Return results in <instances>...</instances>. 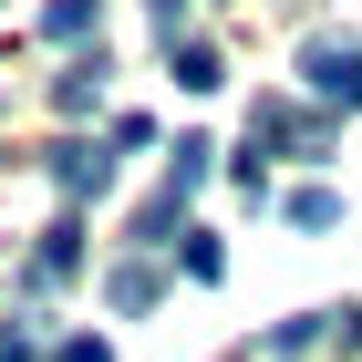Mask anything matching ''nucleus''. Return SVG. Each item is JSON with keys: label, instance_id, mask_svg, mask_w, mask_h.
<instances>
[{"label": "nucleus", "instance_id": "nucleus-4", "mask_svg": "<svg viewBox=\"0 0 362 362\" xmlns=\"http://www.w3.org/2000/svg\"><path fill=\"white\" fill-rule=\"evenodd\" d=\"M52 104H62V114H93V104H104V42H93L73 73H52Z\"/></svg>", "mask_w": 362, "mask_h": 362}, {"label": "nucleus", "instance_id": "nucleus-2", "mask_svg": "<svg viewBox=\"0 0 362 362\" xmlns=\"http://www.w3.org/2000/svg\"><path fill=\"white\" fill-rule=\"evenodd\" d=\"M73 269H83V228L52 218V228H42V249H31V290H62Z\"/></svg>", "mask_w": 362, "mask_h": 362}, {"label": "nucleus", "instance_id": "nucleus-7", "mask_svg": "<svg viewBox=\"0 0 362 362\" xmlns=\"http://www.w3.org/2000/svg\"><path fill=\"white\" fill-rule=\"evenodd\" d=\"M42 31H52V42H83V31H104V0H52Z\"/></svg>", "mask_w": 362, "mask_h": 362}, {"label": "nucleus", "instance_id": "nucleus-8", "mask_svg": "<svg viewBox=\"0 0 362 362\" xmlns=\"http://www.w3.org/2000/svg\"><path fill=\"white\" fill-rule=\"evenodd\" d=\"M104 300H114V310H156V269H145V259H124V269L104 279Z\"/></svg>", "mask_w": 362, "mask_h": 362}, {"label": "nucleus", "instance_id": "nucleus-13", "mask_svg": "<svg viewBox=\"0 0 362 362\" xmlns=\"http://www.w3.org/2000/svg\"><path fill=\"white\" fill-rule=\"evenodd\" d=\"M62 362H114V352H104V341H62Z\"/></svg>", "mask_w": 362, "mask_h": 362}, {"label": "nucleus", "instance_id": "nucleus-1", "mask_svg": "<svg viewBox=\"0 0 362 362\" xmlns=\"http://www.w3.org/2000/svg\"><path fill=\"white\" fill-rule=\"evenodd\" d=\"M300 73H310V93H321V104L362 114V42H332V31H321V42L300 52Z\"/></svg>", "mask_w": 362, "mask_h": 362}, {"label": "nucleus", "instance_id": "nucleus-3", "mask_svg": "<svg viewBox=\"0 0 362 362\" xmlns=\"http://www.w3.org/2000/svg\"><path fill=\"white\" fill-rule=\"evenodd\" d=\"M52 187L62 197H104L114 187V156L104 145H52Z\"/></svg>", "mask_w": 362, "mask_h": 362}, {"label": "nucleus", "instance_id": "nucleus-5", "mask_svg": "<svg viewBox=\"0 0 362 362\" xmlns=\"http://www.w3.org/2000/svg\"><path fill=\"white\" fill-rule=\"evenodd\" d=\"M207 156H218L207 135H176V156H166V197H176V207H187V197L207 187Z\"/></svg>", "mask_w": 362, "mask_h": 362}, {"label": "nucleus", "instance_id": "nucleus-6", "mask_svg": "<svg viewBox=\"0 0 362 362\" xmlns=\"http://www.w3.org/2000/svg\"><path fill=\"white\" fill-rule=\"evenodd\" d=\"M166 62H176V83H187V93H218V83H228V62L207 52V42H176Z\"/></svg>", "mask_w": 362, "mask_h": 362}, {"label": "nucleus", "instance_id": "nucleus-10", "mask_svg": "<svg viewBox=\"0 0 362 362\" xmlns=\"http://www.w3.org/2000/svg\"><path fill=\"white\" fill-rule=\"evenodd\" d=\"M228 249H218V228H187V279H218Z\"/></svg>", "mask_w": 362, "mask_h": 362}, {"label": "nucleus", "instance_id": "nucleus-9", "mask_svg": "<svg viewBox=\"0 0 362 362\" xmlns=\"http://www.w3.org/2000/svg\"><path fill=\"white\" fill-rule=\"evenodd\" d=\"M332 218H341L332 187H300V197H290V228H332Z\"/></svg>", "mask_w": 362, "mask_h": 362}, {"label": "nucleus", "instance_id": "nucleus-11", "mask_svg": "<svg viewBox=\"0 0 362 362\" xmlns=\"http://www.w3.org/2000/svg\"><path fill=\"white\" fill-rule=\"evenodd\" d=\"M156 42H166V52H176V42H197V31H187V0H156Z\"/></svg>", "mask_w": 362, "mask_h": 362}, {"label": "nucleus", "instance_id": "nucleus-12", "mask_svg": "<svg viewBox=\"0 0 362 362\" xmlns=\"http://www.w3.org/2000/svg\"><path fill=\"white\" fill-rule=\"evenodd\" d=\"M42 341H31V321H0V362H31Z\"/></svg>", "mask_w": 362, "mask_h": 362}]
</instances>
